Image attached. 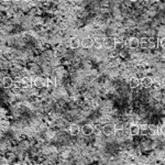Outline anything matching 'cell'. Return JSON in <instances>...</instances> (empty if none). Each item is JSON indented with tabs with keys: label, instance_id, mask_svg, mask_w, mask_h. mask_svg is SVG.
<instances>
[{
	"label": "cell",
	"instance_id": "19",
	"mask_svg": "<svg viewBox=\"0 0 165 165\" xmlns=\"http://www.w3.org/2000/svg\"><path fill=\"white\" fill-rule=\"evenodd\" d=\"M16 1H25V2H26V1H29V0H16Z\"/></svg>",
	"mask_w": 165,
	"mask_h": 165
},
{
	"label": "cell",
	"instance_id": "22",
	"mask_svg": "<svg viewBox=\"0 0 165 165\" xmlns=\"http://www.w3.org/2000/svg\"><path fill=\"white\" fill-rule=\"evenodd\" d=\"M152 1H155V2H158V1H160V0H152Z\"/></svg>",
	"mask_w": 165,
	"mask_h": 165
},
{
	"label": "cell",
	"instance_id": "16",
	"mask_svg": "<svg viewBox=\"0 0 165 165\" xmlns=\"http://www.w3.org/2000/svg\"><path fill=\"white\" fill-rule=\"evenodd\" d=\"M158 46V40L156 39H150L149 40V49H154Z\"/></svg>",
	"mask_w": 165,
	"mask_h": 165
},
{
	"label": "cell",
	"instance_id": "11",
	"mask_svg": "<svg viewBox=\"0 0 165 165\" xmlns=\"http://www.w3.org/2000/svg\"><path fill=\"white\" fill-rule=\"evenodd\" d=\"M139 131H140V128H139V126H136V124H131L130 128H129V132H130V134L131 135L140 134Z\"/></svg>",
	"mask_w": 165,
	"mask_h": 165
},
{
	"label": "cell",
	"instance_id": "3",
	"mask_svg": "<svg viewBox=\"0 0 165 165\" xmlns=\"http://www.w3.org/2000/svg\"><path fill=\"white\" fill-rule=\"evenodd\" d=\"M33 85L37 88H43V87L48 86V79H45L43 77H35L33 79Z\"/></svg>",
	"mask_w": 165,
	"mask_h": 165
},
{
	"label": "cell",
	"instance_id": "23",
	"mask_svg": "<svg viewBox=\"0 0 165 165\" xmlns=\"http://www.w3.org/2000/svg\"><path fill=\"white\" fill-rule=\"evenodd\" d=\"M131 1H132V2H135V1H138V0H131Z\"/></svg>",
	"mask_w": 165,
	"mask_h": 165
},
{
	"label": "cell",
	"instance_id": "20",
	"mask_svg": "<svg viewBox=\"0 0 165 165\" xmlns=\"http://www.w3.org/2000/svg\"><path fill=\"white\" fill-rule=\"evenodd\" d=\"M144 1H147V2H150V1H152V0H144Z\"/></svg>",
	"mask_w": 165,
	"mask_h": 165
},
{
	"label": "cell",
	"instance_id": "1",
	"mask_svg": "<svg viewBox=\"0 0 165 165\" xmlns=\"http://www.w3.org/2000/svg\"><path fill=\"white\" fill-rule=\"evenodd\" d=\"M116 40L115 37H106L104 41H103V48H106L108 50L115 49L116 48Z\"/></svg>",
	"mask_w": 165,
	"mask_h": 165
},
{
	"label": "cell",
	"instance_id": "12",
	"mask_svg": "<svg viewBox=\"0 0 165 165\" xmlns=\"http://www.w3.org/2000/svg\"><path fill=\"white\" fill-rule=\"evenodd\" d=\"M79 131H80V128L77 126V124H75V123H73V124L71 126V128H69V132H71V134L73 135V136L78 134Z\"/></svg>",
	"mask_w": 165,
	"mask_h": 165
},
{
	"label": "cell",
	"instance_id": "7",
	"mask_svg": "<svg viewBox=\"0 0 165 165\" xmlns=\"http://www.w3.org/2000/svg\"><path fill=\"white\" fill-rule=\"evenodd\" d=\"M69 46L74 50L78 49L80 46V40L78 37H73V39H71V41H69Z\"/></svg>",
	"mask_w": 165,
	"mask_h": 165
},
{
	"label": "cell",
	"instance_id": "4",
	"mask_svg": "<svg viewBox=\"0 0 165 165\" xmlns=\"http://www.w3.org/2000/svg\"><path fill=\"white\" fill-rule=\"evenodd\" d=\"M94 131H95V128H94V126L90 124V123H86V124L83 126V128H81V132H83V134L84 135L92 134Z\"/></svg>",
	"mask_w": 165,
	"mask_h": 165
},
{
	"label": "cell",
	"instance_id": "8",
	"mask_svg": "<svg viewBox=\"0 0 165 165\" xmlns=\"http://www.w3.org/2000/svg\"><path fill=\"white\" fill-rule=\"evenodd\" d=\"M139 43H140V41L136 37H131L129 40V46H130V49L135 50L139 48Z\"/></svg>",
	"mask_w": 165,
	"mask_h": 165
},
{
	"label": "cell",
	"instance_id": "17",
	"mask_svg": "<svg viewBox=\"0 0 165 165\" xmlns=\"http://www.w3.org/2000/svg\"><path fill=\"white\" fill-rule=\"evenodd\" d=\"M115 40H116V44H118V43H122V42H123V39H122V37H116Z\"/></svg>",
	"mask_w": 165,
	"mask_h": 165
},
{
	"label": "cell",
	"instance_id": "24",
	"mask_svg": "<svg viewBox=\"0 0 165 165\" xmlns=\"http://www.w3.org/2000/svg\"><path fill=\"white\" fill-rule=\"evenodd\" d=\"M37 1H44V0H37Z\"/></svg>",
	"mask_w": 165,
	"mask_h": 165
},
{
	"label": "cell",
	"instance_id": "6",
	"mask_svg": "<svg viewBox=\"0 0 165 165\" xmlns=\"http://www.w3.org/2000/svg\"><path fill=\"white\" fill-rule=\"evenodd\" d=\"M92 43H94V40L92 37H85L83 39V41L80 42V45L84 48V49H90L92 46Z\"/></svg>",
	"mask_w": 165,
	"mask_h": 165
},
{
	"label": "cell",
	"instance_id": "9",
	"mask_svg": "<svg viewBox=\"0 0 165 165\" xmlns=\"http://www.w3.org/2000/svg\"><path fill=\"white\" fill-rule=\"evenodd\" d=\"M13 84H14V81L11 77H5L3 80H2V86L5 87V88H10V87H12Z\"/></svg>",
	"mask_w": 165,
	"mask_h": 165
},
{
	"label": "cell",
	"instance_id": "14",
	"mask_svg": "<svg viewBox=\"0 0 165 165\" xmlns=\"http://www.w3.org/2000/svg\"><path fill=\"white\" fill-rule=\"evenodd\" d=\"M149 37H143L142 40H141V42L139 43V46L141 48H143V49H147L149 48Z\"/></svg>",
	"mask_w": 165,
	"mask_h": 165
},
{
	"label": "cell",
	"instance_id": "21",
	"mask_svg": "<svg viewBox=\"0 0 165 165\" xmlns=\"http://www.w3.org/2000/svg\"><path fill=\"white\" fill-rule=\"evenodd\" d=\"M2 1H6V2H8V1H11V0H2Z\"/></svg>",
	"mask_w": 165,
	"mask_h": 165
},
{
	"label": "cell",
	"instance_id": "13",
	"mask_svg": "<svg viewBox=\"0 0 165 165\" xmlns=\"http://www.w3.org/2000/svg\"><path fill=\"white\" fill-rule=\"evenodd\" d=\"M139 128H140L139 133H142L143 135L150 134V128H149V126H147V124H143L142 127H139Z\"/></svg>",
	"mask_w": 165,
	"mask_h": 165
},
{
	"label": "cell",
	"instance_id": "2",
	"mask_svg": "<svg viewBox=\"0 0 165 165\" xmlns=\"http://www.w3.org/2000/svg\"><path fill=\"white\" fill-rule=\"evenodd\" d=\"M103 132H104L107 136L113 135L116 133V127H115V124H112V123H107V124H105L104 128H103Z\"/></svg>",
	"mask_w": 165,
	"mask_h": 165
},
{
	"label": "cell",
	"instance_id": "15",
	"mask_svg": "<svg viewBox=\"0 0 165 165\" xmlns=\"http://www.w3.org/2000/svg\"><path fill=\"white\" fill-rule=\"evenodd\" d=\"M92 46L97 50L101 49V48H103V40H100V39H96V40H94Z\"/></svg>",
	"mask_w": 165,
	"mask_h": 165
},
{
	"label": "cell",
	"instance_id": "5",
	"mask_svg": "<svg viewBox=\"0 0 165 165\" xmlns=\"http://www.w3.org/2000/svg\"><path fill=\"white\" fill-rule=\"evenodd\" d=\"M153 84V79L151 77H143L142 79L140 80V85H142V87H144V88H150Z\"/></svg>",
	"mask_w": 165,
	"mask_h": 165
},
{
	"label": "cell",
	"instance_id": "18",
	"mask_svg": "<svg viewBox=\"0 0 165 165\" xmlns=\"http://www.w3.org/2000/svg\"><path fill=\"white\" fill-rule=\"evenodd\" d=\"M115 127H116V130H122L123 129V126L121 124V123H119V124H115Z\"/></svg>",
	"mask_w": 165,
	"mask_h": 165
},
{
	"label": "cell",
	"instance_id": "10",
	"mask_svg": "<svg viewBox=\"0 0 165 165\" xmlns=\"http://www.w3.org/2000/svg\"><path fill=\"white\" fill-rule=\"evenodd\" d=\"M129 85H130V87H131L132 89L138 88V87L140 86V79L136 78V77H132V78L130 79V81H129Z\"/></svg>",
	"mask_w": 165,
	"mask_h": 165
}]
</instances>
